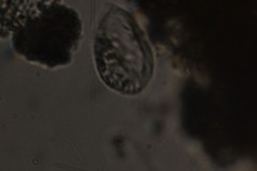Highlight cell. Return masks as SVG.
<instances>
[{"instance_id":"cell-2","label":"cell","mask_w":257,"mask_h":171,"mask_svg":"<svg viewBox=\"0 0 257 171\" xmlns=\"http://www.w3.org/2000/svg\"><path fill=\"white\" fill-rule=\"evenodd\" d=\"M19 15L13 43L31 61L56 67L71 60L80 38V21L71 8L56 3H34Z\"/></svg>"},{"instance_id":"cell-1","label":"cell","mask_w":257,"mask_h":171,"mask_svg":"<svg viewBox=\"0 0 257 171\" xmlns=\"http://www.w3.org/2000/svg\"><path fill=\"white\" fill-rule=\"evenodd\" d=\"M96 70L109 88L125 95L141 93L154 73V54L143 30L123 8L111 6L94 39Z\"/></svg>"}]
</instances>
